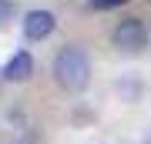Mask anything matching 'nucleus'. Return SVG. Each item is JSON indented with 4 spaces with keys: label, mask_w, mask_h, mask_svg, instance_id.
<instances>
[{
    "label": "nucleus",
    "mask_w": 151,
    "mask_h": 144,
    "mask_svg": "<svg viewBox=\"0 0 151 144\" xmlns=\"http://www.w3.org/2000/svg\"><path fill=\"white\" fill-rule=\"evenodd\" d=\"M54 80L67 94H81L91 84V60H87V54L81 47H74V44L60 47L54 57Z\"/></svg>",
    "instance_id": "1"
},
{
    "label": "nucleus",
    "mask_w": 151,
    "mask_h": 144,
    "mask_svg": "<svg viewBox=\"0 0 151 144\" xmlns=\"http://www.w3.org/2000/svg\"><path fill=\"white\" fill-rule=\"evenodd\" d=\"M145 40H148V30H145V24H141L138 17H124V20H118L114 30H111V44L118 50H124V54H138L145 47Z\"/></svg>",
    "instance_id": "2"
},
{
    "label": "nucleus",
    "mask_w": 151,
    "mask_h": 144,
    "mask_svg": "<svg viewBox=\"0 0 151 144\" xmlns=\"http://www.w3.org/2000/svg\"><path fill=\"white\" fill-rule=\"evenodd\" d=\"M54 27H57V17L50 14V10H30L27 17H24V34H27L30 40L50 37V34H54Z\"/></svg>",
    "instance_id": "3"
},
{
    "label": "nucleus",
    "mask_w": 151,
    "mask_h": 144,
    "mask_svg": "<svg viewBox=\"0 0 151 144\" xmlns=\"http://www.w3.org/2000/svg\"><path fill=\"white\" fill-rule=\"evenodd\" d=\"M30 74H34V57H30L27 50H17L14 57L7 60V67H4V77L14 80V84H24Z\"/></svg>",
    "instance_id": "4"
},
{
    "label": "nucleus",
    "mask_w": 151,
    "mask_h": 144,
    "mask_svg": "<svg viewBox=\"0 0 151 144\" xmlns=\"http://www.w3.org/2000/svg\"><path fill=\"white\" fill-rule=\"evenodd\" d=\"M10 20H14V4L10 0H0V27L10 24Z\"/></svg>",
    "instance_id": "5"
},
{
    "label": "nucleus",
    "mask_w": 151,
    "mask_h": 144,
    "mask_svg": "<svg viewBox=\"0 0 151 144\" xmlns=\"http://www.w3.org/2000/svg\"><path fill=\"white\" fill-rule=\"evenodd\" d=\"M91 7H97V10H108V7H121V4H128V0H87Z\"/></svg>",
    "instance_id": "6"
}]
</instances>
